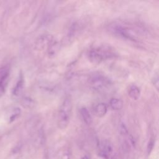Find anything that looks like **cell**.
Listing matches in <instances>:
<instances>
[{"label":"cell","instance_id":"cell-1","mask_svg":"<svg viewBox=\"0 0 159 159\" xmlns=\"http://www.w3.org/2000/svg\"><path fill=\"white\" fill-rule=\"evenodd\" d=\"M115 50L109 45L102 44L91 49L88 53V58L91 63L99 65L105 60L111 58L116 55Z\"/></svg>","mask_w":159,"mask_h":159},{"label":"cell","instance_id":"cell-2","mask_svg":"<svg viewBox=\"0 0 159 159\" xmlns=\"http://www.w3.org/2000/svg\"><path fill=\"white\" fill-rule=\"evenodd\" d=\"M73 103L70 96L64 98L60 104L57 115V125L60 129H65L68 125L72 115Z\"/></svg>","mask_w":159,"mask_h":159},{"label":"cell","instance_id":"cell-3","mask_svg":"<svg viewBox=\"0 0 159 159\" xmlns=\"http://www.w3.org/2000/svg\"><path fill=\"white\" fill-rule=\"evenodd\" d=\"M88 82L94 89L98 91H104L110 88L112 85L111 81L108 78L99 73L91 76Z\"/></svg>","mask_w":159,"mask_h":159},{"label":"cell","instance_id":"cell-4","mask_svg":"<svg viewBox=\"0 0 159 159\" xmlns=\"http://www.w3.org/2000/svg\"><path fill=\"white\" fill-rule=\"evenodd\" d=\"M109 31L115 35L125 40L135 41L136 36L127 26L119 23H114L109 25Z\"/></svg>","mask_w":159,"mask_h":159},{"label":"cell","instance_id":"cell-5","mask_svg":"<svg viewBox=\"0 0 159 159\" xmlns=\"http://www.w3.org/2000/svg\"><path fill=\"white\" fill-rule=\"evenodd\" d=\"M10 67L5 65L0 67V96H2L6 91L9 80Z\"/></svg>","mask_w":159,"mask_h":159},{"label":"cell","instance_id":"cell-6","mask_svg":"<svg viewBox=\"0 0 159 159\" xmlns=\"http://www.w3.org/2000/svg\"><path fill=\"white\" fill-rule=\"evenodd\" d=\"M113 151V147L111 143L106 140L101 141L98 147V155L100 157L108 159Z\"/></svg>","mask_w":159,"mask_h":159},{"label":"cell","instance_id":"cell-7","mask_svg":"<svg viewBox=\"0 0 159 159\" xmlns=\"http://www.w3.org/2000/svg\"><path fill=\"white\" fill-rule=\"evenodd\" d=\"M53 37L49 34H43L39 36L35 40V46L38 50H42L45 47H48L50 44L53 42Z\"/></svg>","mask_w":159,"mask_h":159},{"label":"cell","instance_id":"cell-8","mask_svg":"<svg viewBox=\"0 0 159 159\" xmlns=\"http://www.w3.org/2000/svg\"><path fill=\"white\" fill-rule=\"evenodd\" d=\"M78 29H79L78 24H77L76 22L73 23L71 25V27L68 30V32L67 33V34L65 38V42L70 43L74 40L75 37L77 35Z\"/></svg>","mask_w":159,"mask_h":159},{"label":"cell","instance_id":"cell-9","mask_svg":"<svg viewBox=\"0 0 159 159\" xmlns=\"http://www.w3.org/2000/svg\"><path fill=\"white\" fill-rule=\"evenodd\" d=\"M107 111V107L104 102H99L94 108V113L98 117H104Z\"/></svg>","mask_w":159,"mask_h":159},{"label":"cell","instance_id":"cell-10","mask_svg":"<svg viewBox=\"0 0 159 159\" xmlns=\"http://www.w3.org/2000/svg\"><path fill=\"white\" fill-rule=\"evenodd\" d=\"M24 85V80L22 75L19 76V80L17 81L16 85L14 86V88L12 89V94L14 96H19L22 92L23 88Z\"/></svg>","mask_w":159,"mask_h":159},{"label":"cell","instance_id":"cell-11","mask_svg":"<svg viewBox=\"0 0 159 159\" xmlns=\"http://www.w3.org/2000/svg\"><path fill=\"white\" fill-rule=\"evenodd\" d=\"M128 96L133 100H137L140 96V90L135 84L131 85L127 91Z\"/></svg>","mask_w":159,"mask_h":159},{"label":"cell","instance_id":"cell-12","mask_svg":"<svg viewBox=\"0 0 159 159\" xmlns=\"http://www.w3.org/2000/svg\"><path fill=\"white\" fill-rule=\"evenodd\" d=\"M80 114L81 118L84 122L87 125H91L93 122V118L89 112V111L87 109V108L83 107L80 109Z\"/></svg>","mask_w":159,"mask_h":159},{"label":"cell","instance_id":"cell-13","mask_svg":"<svg viewBox=\"0 0 159 159\" xmlns=\"http://www.w3.org/2000/svg\"><path fill=\"white\" fill-rule=\"evenodd\" d=\"M109 106L112 110L119 111L122 108L123 102L119 98H112L109 101Z\"/></svg>","mask_w":159,"mask_h":159},{"label":"cell","instance_id":"cell-14","mask_svg":"<svg viewBox=\"0 0 159 159\" xmlns=\"http://www.w3.org/2000/svg\"><path fill=\"white\" fill-rule=\"evenodd\" d=\"M20 113H21V110L19 107H16L13 108L9 114V122H12L14 121L17 118H18L20 116Z\"/></svg>","mask_w":159,"mask_h":159},{"label":"cell","instance_id":"cell-15","mask_svg":"<svg viewBox=\"0 0 159 159\" xmlns=\"http://www.w3.org/2000/svg\"><path fill=\"white\" fill-rule=\"evenodd\" d=\"M22 105L26 108H31L34 105V101L30 98H24L22 101Z\"/></svg>","mask_w":159,"mask_h":159},{"label":"cell","instance_id":"cell-16","mask_svg":"<svg viewBox=\"0 0 159 159\" xmlns=\"http://www.w3.org/2000/svg\"><path fill=\"white\" fill-rule=\"evenodd\" d=\"M119 133L122 135H124L125 136V135H127L128 134L127 128L125 124L124 123H123V122L120 123V124L119 125Z\"/></svg>","mask_w":159,"mask_h":159},{"label":"cell","instance_id":"cell-17","mask_svg":"<svg viewBox=\"0 0 159 159\" xmlns=\"http://www.w3.org/2000/svg\"><path fill=\"white\" fill-rule=\"evenodd\" d=\"M155 144V140L153 138H151L150 140H149V142L147 145V152L148 155H150V152H152Z\"/></svg>","mask_w":159,"mask_h":159},{"label":"cell","instance_id":"cell-18","mask_svg":"<svg viewBox=\"0 0 159 159\" xmlns=\"http://www.w3.org/2000/svg\"><path fill=\"white\" fill-rule=\"evenodd\" d=\"M153 84L155 86L156 88L158 89V75H157L155 76H154Z\"/></svg>","mask_w":159,"mask_h":159},{"label":"cell","instance_id":"cell-19","mask_svg":"<svg viewBox=\"0 0 159 159\" xmlns=\"http://www.w3.org/2000/svg\"><path fill=\"white\" fill-rule=\"evenodd\" d=\"M81 159H89V157L88 155H84Z\"/></svg>","mask_w":159,"mask_h":159},{"label":"cell","instance_id":"cell-20","mask_svg":"<svg viewBox=\"0 0 159 159\" xmlns=\"http://www.w3.org/2000/svg\"><path fill=\"white\" fill-rule=\"evenodd\" d=\"M108 159H115V158H114V157H110Z\"/></svg>","mask_w":159,"mask_h":159}]
</instances>
